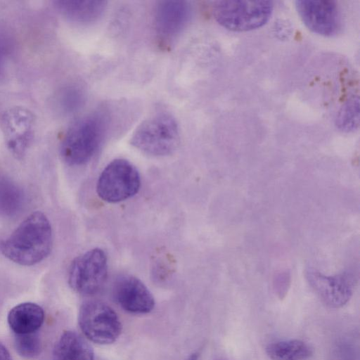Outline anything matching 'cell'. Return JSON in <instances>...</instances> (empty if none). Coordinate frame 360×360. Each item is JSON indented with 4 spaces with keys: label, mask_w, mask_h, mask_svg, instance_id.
<instances>
[{
    "label": "cell",
    "mask_w": 360,
    "mask_h": 360,
    "mask_svg": "<svg viewBox=\"0 0 360 360\" xmlns=\"http://www.w3.org/2000/svg\"><path fill=\"white\" fill-rule=\"evenodd\" d=\"M53 243L51 225L39 211L30 214L0 245L2 254L22 266H32L44 259Z\"/></svg>",
    "instance_id": "6da1fadb"
},
{
    "label": "cell",
    "mask_w": 360,
    "mask_h": 360,
    "mask_svg": "<svg viewBox=\"0 0 360 360\" xmlns=\"http://www.w3.org/2000/svg\"><path fill=\"white\" fill-rule=\"evenodd\" d=\"M105 129V120L99 114L86 115L75 121L60 144L63 160L70 165L86 163L98 150Z\"/></svg>",
    "instance_id": "7a4b0ae2"
},
{
    "label": "cell",
    "mask_w": 360,
    "mask_h": 360,
    "mask_svg": "<svg viewBox=\"0 0 360 360\" xmlns=\"http://www.w3.org/2000/svg\"><path fill=\"white\" fill-rule=\"evenodd\" d=\"M180 142L178 124L171 115L161 113L145 120L134 131L131 144L148 155L172 153Z\"/></svg>",
    "instance_id": "3957f363"
},
{
    "label": "cell",
    "mask_w": 360,
    "mask_h": 360,
    "mask_svg": "<svg viewBox=\"0 0 360 360\" xmlns=\"http://www.w3.org/2000/svg\"><path fill=\"white\" fill-rule=\"evenodd\" d=\"M272 11V2L269 1H218L212 6L216 21L234 32H246L263 26Z\"/></svg>",
    "instance_id": "277c9868"
},
{
    "label": "cell",
    "mask_w": 360,
    "mask_h": 360,
    "mask_svg": "<svg viewBox=\"0 0 360 360\" xmlns=\"http://www.w3.org/2000/svg\"><path fill=\"white\" fill-rule=\"evenodd\" d=\"M78 322L86 338L96 344H111L122 332V326L117 314L110 306L98 300L82 304Z\"/></svg>",
    "instance_id": "5b68a950"
},
{
    "label": "cell",
    "mask_w": 360,
    "mask_h": 360,
    "mask_svg": "<svg viewBox=\"0 0 360 360\" xmlns=\"http://www.w3.org/2000/svg\"><path fill=\"white\" fill-rule=\"evenodd\" d=\"M141 186L137 169L128 160L115 159L100 174L96 191L108 202H118L136 195Z\"/></svg>",
    "instance_id": "8992f818"
},
{
    "label": "cell",
    "mask_w": 360,
    "mask_h": 360,
    "mask_svg": "<svg viewBox=\"0 0 360 360\" xmlns=\"http://www.w3.org/2000/svg\"><path fill=\"white\" fill-rule=\"evenodd\" d=\"M107 275V255L102 249L96 248L74 259L70 267L68 282L77 292L92 295L101 290Z\"/></svg>",
    "instance_id": "52a82bcc"
},
{
    "label": "cell",
    "mask_w": 360,
    "mask_h": 360,
    "mask_svg": "<svg viewBox=\"0 0 360 360\" xmlns=\"http://www.w3.org/2000/svg\"><path fill=\"white\" fill-rule=\"evenodd\" d=\"M297 11L311 32L324 37L337 34L342 27V16L337 1L332 0H299Z\"/></svg>",
    "instance_id": "ba28073f"
},
{
    "label": "cell",
    "mask_w": 360,
    "mask_h": 360,
    "mask_svg": "<svg viewBox=\"0 0 360 360\" xmlns=\"http://www.w3.org/2000/svg\"><path fill=\"white\" fill-rule=\"evenodd\" d=\"M307 279L319 298L331 308H340L352 296L356 282L351 271H343L333 276H326L316 270H308Z\"/></svg>",
    "instance_id": "9c48e42d"
},
{
    "label": "cell",
    "mask_w": 360,
    "mask_h": 360,
    "mask_svg": "<svg viewBox=\"0 0 360 360\" xmlns=\"http://www.w3.org/2000/svg\"><path fill=\"white\" fill-rule=\"evenodd\" d=\"M191 8L184 1H159L155 11V29L161 44H170L186 27Z\"/></svg>",
    "instance_id": "30bf717a"
},
{
    "label": "cell",
    "mask_w": 360,
    "mask_h": 360,
    "mask_svg": "<svg viewBox=\"0 0 360 360\" xmlns=\"http://www.w3.org/2000/svg\"><path fill=\"white\" fill-rule=\"evenodd\" d=\"M113 296L117 304L126 311L134 314L150 312L155 306L154 297L138 278L123 275L115 281Z\"/></svg>",
    "instance_id": "8fae6325"
},
{
    "label": "cell",
    "mask_w": 360,
    "mask_h": 360,
    "mask_svg": "<svg viewBox=\"0 0 360 360\" xmlns=\"http://www.w3.org/2000/svg\"><path fill=\"white\" fill-rule=\"evenodd\" d=\"M4 125L8 148L16 157H22L30 140V115L23 110H11L5 116Z\"/></svg>",
    "instance_id": "7c38bea8"
},
{
    "label": "cell",
    "mask_w": 360,
    "mask_h": 360,
    "mask_svg": "<svg viewBox=\"0 0 360 360\" xmlns=\"http://www.w3.org/2000/svg\"><path fill=\"white\" fill-rule=\"evenodd\" d=\"M44 321V311L38 304L24 302L14 307L8 315V323L15 335L36 333Z\"/></svg>",
    "instance_id": "4fadbf2b"
},
{
    "label": "cell",
    "mask_w": 360,
    "mask_h": 360,
    "mask_svg": "<svg viewBox=\"0 0 360 360\" xmlns=\"http://www.w3.org/2000/svg\"><path fill=\"white\" fill-rule=\"evenodd\" d=\"M91 345L75 331L64 332L56 342L53 351V360H94Z\"/></svg>",
    "instance_id": "5bb4252c"
},
{
    "label": "cell",
    "mask_w": 360,
    "mask_h": 360,
    "mask_svg": "<svg viewBox=\"0 0 360 360\" xmlns=\"http://www.w3.org/2000/svg\"><path fill=\"white\" fill-rule=\"evenodd\" d=\"M56 7L68 18L78 22H92L103 13L107 2L98 0H60Z\"/></svg>",
    "instance_id": "9a60e30c"
},
{
    "label": "cell",
    "mask_w": 360,
    "mask_h": 360,
    "mask_svg": "<svg viewBox=\"0 0 360 360\" xmlns=\"http://www.w3.org/2000/svg\"><path fill=\"white\" fill-rule=\"evenodd\" d=\"M266 352L271 360H308L313 355V349L307 342L296 339L271 342Z\"/></svg>",
    "instance_id": "2e32d148"
},
{
    "label": "cell",
    "mask_w": 360,
    "mask_h": 360,
    "mask_svg": "<svg viewBox=\"0 0 360 360\" xmlns=\"http://www.w3.org/2000/svg\"><path fill=\"white\" fill-rule=\"evenodd\" d=\"M22 200L20 190L11 181L0 177V214H15L21 207Z\"/></svg>",
    "instance_id": "e0dca14e"
},
{
    "label": "cell",
    "mask_w": 360,
    "mask_h": 360,
    "mask_svg": "<svg viewBox=\"0 0 360 360\" xmlns=\"http://www.w3.org/2000/svg\"><path fill=\"white\" fill-rule=\"evenodd\" d=\"M338 129L345 132L354 131L359 125V99L353 97L349 99L340 109L335 117Z\"/></svg>",
    "instance_id": "ac0fdd59"
},
{
    "label": "cell",
    "mask_w": 360,
    "mask_h": 360,
    "mask_svg": "<svg viewBox=\"0 0 360 360\" xmlns=\"http://www.w3.org/2000/svg\"><path fill=\"white\" fill-rule=\"evenodd\" d=\"M15 345L18 353L25 358H33L37 356L41 347V340L37 332L16 335Z\"/></svg>",
    "instance_id": "d6986e66"
},
{
    "label": "cell",
    "mask_w": 360,
    "mask_h": 360,
    "mask_svg": "<svg viewBox=\"0 0 360 360\" xmlns=\"http://www.w3.org/2000/svg\"><path fill=\"white\" fill-rule=\"evenodd\" d=\"M82 101V94L77 89H67L62 97V104L68 110L78 108Z\"/></svg>",
    "instance_id": "ffe728a7"
},
{
    "label": "cell",
    "mask_w": 360,
    "mask_h": 360,
    "mask_svg": "<svg viewBox=\"0 0 360 360\" xmlns=\"http://www.w3.org/2000/svg\"><path fill=\"white\" fill-rule=\"evenodd\" d=\"M0 360H12L11 356L7 349L0 343Z\"/></svg>",
    "instance_id": "44dd1931"
},
{
    "label": "cell",
    "mask_w": 360,
    "mask_h": 360,
    "mask_svg": "<svg viewBox=\"0 0 360 360\" xmlns=\"http://www.w3.org/2000/svg\"><path fill=\"white\" fill-rule=\"evenodd\" d=\"M198 354L197 353L193 354L188 360H197Z\"/></svg>",
    "instance_id": "7402d4cb"
}]
</instances>
